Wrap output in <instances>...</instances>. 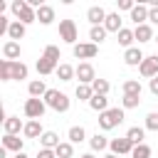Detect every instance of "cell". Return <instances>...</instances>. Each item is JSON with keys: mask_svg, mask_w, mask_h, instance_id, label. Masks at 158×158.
<instances>
[{"mask_svg": "<svg viewBox=\"0 0 158 158\" xmlns=\"http://www.w3.org/2000/svg\"><path fill=\"white\" fill-rule=\"evenodd\" d=\"M35 158H57V153H54V151H52V148H40V151H37V156H35Z\"/></svg>", "mask_w": 158, "mask_h": 158, "instance_id": "ab89813d", "label": "cell"}, {"mask_svg": "<svg viewBox=\"0 0 158 158\" xmlns=\"http://www.w3.org/2000/svg\"><path fill=\"white\" fill-rule=\"evenodd\" d=\"M72 54L77 59H94L99 54V44H94V42H77L72 47Z\"/></svg>", "mask_w": 158, "mask_h": 158, "instance_id": "52a82bcc", "label": "cell"}, {"mask_svg": "<svg viewBox=\"0 0 158 158\" xmlns=\"http://www.w3.org/2000/svg\"><path fill=\"white\" fill-rule=\"evenodd\" d=\"M141 104V96H128V94H123V99H121V106L123 109H136Z\"/></svg>", "mask_w": 158, "mask_h": 158, "instance_id": "8d00e7d4", "label": "cell"}, {"mask_svg": "<svg viewBox=\"0 0 158 158\" xmlns=\"http://www.w3.org/2000/svg\"><path fill=\"white\" fill-rule=\"evenodd\" d=\"M59 47L57 44H47L44 47V52H42V57L37 59V72L42 74V77H47V74H52V72H57V67H59Z\"/></svg>", "mask_w": 158, "mask_h": 158, "instance_id": "6da1fadb", "label": "cell"}, {"mask_svg": "<svg viewBox=\"0 0 158 158\" xmlns=\"http://www.w3.org/2000/svg\"><path fill=\"white\" fill-rule=\"evenodd\" d=\"M77 79H79V84H94V79H96L94 67H91L89 62H81V64L77 67Z\"/></svg>", "mask_w": 158, "mask_h": 158, "instance_id": "30bf717a", "label": "cell"}, {"mask_svg": "<svg viewBox=\"0 0 158 158\" xmlns=\"http://www.w3.org/2000/svg\"><path fill=\"white\" fill-rule=\"evenodd\" d=\"M2 57L10 59V62H17V59H20V42L7 40V42L2 44Z\"/></svg>", "mask_w": 158, "mask_h": 158, "instance_id": "2e32d148", "label": "cell"}, {"mask_svg": "<svg viewBox=\"0 0 158 158\" xmlns=\"http://www.w3.org/2000/svg\"><path fill=\"white\" fill-rule=\"evenodd\" d=\"M133 37L138 40V44H143V42H151L153 40V27L146 22V25H138L136 30H133Z\"/></svg>", "mask_w": 158, "mask_h": 158, "instance_id": "d6986e66", "label": "cell"}, {"mask_svg": "<svg viewBox=\"0 0 158 158\" xmlns=\"http://www.w3.org/2000/svg\"><path fill=\"white\" fill-rule=\"evenodd\" d=\"M91 89H94V94L106 96V94H109V89H111V84H109L106 79H101V77H96V79H94V84H91Z\"/></svg>", "mask_w": 158, "mask_h": 158, "instance_id": "836d02e7", "label": "cell"}, {"mask_svg": "<svg viewBox=\"0 0 158 158\" xmlns=\"http://www.w3.org/2000/svg\"><path fill=\"white\" fill-rule=\"evenodd\" d=\"M131 158H151V146H146V143H138V146H133V151H131Z\"/></svg>", "mask_w": 158, "mask_h": 158, "instance_id": "d590c367", "label": "cell"}, {"mask_svg": "<svg viewBox=\"0 0 158 158\" xmlns=\"http://www.w3.org/2000/svg\"><path fill=\"white\" fill-rule=\"evenodd\" d=\"M106 15H109V12H106L104 7H99V5H94V7H89V10H86V20L91 22V27L104 25V22H106Z\"/></svg>", "mask_w": 158, "mask_h": 158, "instance_id": "8fae6325", "label": "cell"}, {"mask_svg": "<svg viewBox=\"0 0 158 158\" xmlns=\"http://www.w3.org/2000/svg\"><path fill=\"white\" fill-rule=\"evenodd\" d=\"M121 89H123V94H128V96H141V81H138V79H126Z\"/></svg>", "mask_w": 158, "mask_h": 158, "instance_id": "f1b7e54d", "label": "cell"}, {"mask_svg": "<svg viewBox=\"0 0 158 158\" xmlns=\"http://www.w3.org/2000/svg\"><path fill=\"white\" fill-rule=\"evenodd\" d=\"M27 91H30L32 99H44V94H47L49 89H47V84H44L42 79H35V81L27 84Z\"/></svg>", "mask_w": 158, "mask_h": 158, "instance_id": "e0dca14e", "label": "cell"}, {"mask_svg": "<svg viewBox=\"0 0 158 158\" xmlns=\"http://www.w3.org/2000/svg\"><path fill=\"white\" fill-rule=\"evenodd\" d=\"M143 59H146V57H143V52H141L138 47H131V49L123 52V62H126L128 67H141Z\"/></svg>", "mask_w": 158, "mask_h": 158, "instance_id": "5bb4252c", "label": "cell"}, {"mask_svg": "<svg viewBox=\"0 0 158 158\" xmlns=\"http://www.w3.org/2000/svg\"><path fill=\"white\" fill-rule=\"evenodd\" d=\"M10 10H12V15L17 17V22H22V25L37 22V10H32V7L27 5V0H15V2L10 5Z\"/></svg>", "mask_w": 158, "mask_h": 158, "instance_id": "3957f363", "label": "cell"}, {"mask_svg": "<svg viewBox=\"0 0 158 158\" xmlns=\"http://www.w3.org/2000/svg\"><path fill=\"white\" fill-rule=\"evenodd\" d=\"M44 104H47V109H54L57 114H64V111H69V106H72L69 96H67L64 91H59V89H49V91L44 94Z\"/></svg>", "mask_w": 158, "mask_h": 158, "instance_id": "7a4b0ae2", "label": "cell"}, {"mask_svg": "<svg viewBox=\"0 0 158 158\" xmlns=\"http://www.w3.org/2000/svg\"><path fill=\"white\" fill-rule=\"evenodd\" d=\"M133 7H136V5H133L131 0H118V10H128V12H131Z\"/></svg>", "mask_w": 158, "mask_h": 158, "instance_id": "60d3db41", "label": "cell"}, {"mask_svg": "<svg viewBox=\"0 0 158 158\" xmlns=\"http://www.w3.org/2000/svg\"><path fill=\"white\" fill-rule=\"evenodd\" d=\"M27 74H30V69H27L25 62H10V77H12V81H22V79H27Z\"/></svg>", "mask_w": 158, "mask_h": 158, "instance_id": "9a60e30c", "label": "cell"}, {"mask_svg": "<svg viewBox=\"0 0 158 158\" xmlns=\"http://www.w3.org/2000/svg\"><path fill=\"white\" fill-rule=\"evenodd\" d=\"M74 94H77V99H79V101H86V104H89V101H91V96H94V89H91V84H79Z\"/></svg>", "mask_w": 158, "mask_h": 158, "instance_id": "1f68e13d", "label": "cell"}, {"mask_svg": "<svg viewBox=\"0 0 158 158\" xmlns=\"http://www.w3.org/2000/svg\"><path fill=\"white\" fill-rule=\"evenodd\" d=\"M2 128H5V136H17V133L25 128V123H22L17 116H7V118L2 121Z\"/></svg>", "mask_w": 158, "mask_h": 158, "instance_id": "7c38bea8", "label": "cell"}, {"mask_svg": "<svg viewBox=\"0 0 158 158\" xmlns=\"http://www.w3.org/2000/svg\"><path fill=\"white\" fill-rule=\"evenodd\" d=\"M0 79L2 81H12V77H10V59L0 62Z\"/></svg>", "mask_w": 158, "mask_h": 158, "instance_id": "74e56055", "label": "cell"}, {"mask_svg": "<svg viewBox=\"0 0 158 158\" xmlns=\"http://www.w3.org/2000/svg\"><path fill=\"white\" fill-rule=\"evenodd\" d=\"M156 42H158V35H156Z\"/></svg>", "mask_w": 158, "mask_h": 158, "instance_id": "7dc6e473", "label": "cell"}, {"mask_svg": "<svg viewBox=\"0 0 158 158\" xmlns=\"http://www.w3.org/2000/svg\"><path fill=\"white\" fill-rule=\"evenodd\" d=\"M104 27H106V32H116V35H118V32L123 30V27H121V15H118V12H109Z\"/></svg>", "mask_w": 158, "mask_h": 158, "instance_id": "ffe728a7", "label": "cell"}, {"mask_svg": "<svg viewBox=\"0 0 158 158\" xmlns=\"http://www.w3.org/2000/svg\"><path fill=\"white\" fill-rule=\"evenodd\" d=\"M106 35H109V32H106V27H104V25H96V27H91V30H89V40H91L94 44L104 42V40H106Z\"/></svg>", "mask_w": 158, "mask_h": 158, "instance_id": "4dcf8cb0", "label": "cell"}, {"mask_svg": "<svg viewBox=\"0 0 158 158\" xmlns=\"http://www.w3.org/2000/svg\"><path fill=\"white\" fill-rule=\"evenodd\" d=\"M109 148H111V153H116V156H131V151H133V143H131V141L123 136V138H111Z\"/></svg>", "mask_w": 158, "mask_h": 158, "instance_id": "9c48e42d", "label": "cell"}, {"mask_svg": "<svg viewBox=\"0 0 158 158\" xmlns=\"http://www.w3.org/2000/svg\"><path fill=\"white\" fill-rule=\"evenodd\" d=\"M138 72H141V77H146V79H153V77H158V54H151V57H146V59L141 62Z\"/></svg>", "mask_w": 158, "mask_h": 158, "instance_id": "ba28073f", "label": "cell"}, {"mask_svg": "<svg viewBox=\"0 0 158 158\" xmlns=\"http://www.w3.org/2000/svg\"><path fill=\"white\" fill-rule=\"evenodd\" d=\"M2 148L5 151H12V153H22L25 138H20V136H2Z\"/></svg>", "mask_w": 158, "mask_h": 158, "instance_id": "4fadbf2b", "label": "cell"}, {"mask_svg": "<svg viewBox=\"0 0 158 158\" xmlns=\"http://www.w3.org/2000/svg\"><path fill=\"white\" fill-rule=\"evenodd\" d=\"M59 40H64L67 44H77L79 40V30H77V22L74 20H59Z\"/></svg>", "mask_w": 158, "mask_h": 158, "instance_id": "5b68a950", "label": "cell"}, {"mask_svg": "<svg viewBox=\"0 0 158 158\" xmlns=\"http://www.w3.org/2000/svg\"><path fill=\"white\" fill-rule=\"evenodd\" d=\"M148 12H151V7H148V5H136V7L131 10V20L136 22V27H138V25H146Z\"/></svg>", "mask_w": 158, "mask_h": 158, "instance_id": "ac0fdd59", "label": "cell"}, {"mask_svg": "<svg viewBox=\"0 0 158 158\" xmlns=\"http://www.w3.org/2000/svg\"><path fill=\"white\" fill-rule=\"evenodd\" d=\"M79 158H96L94 153H84V156H79Z\"/></svg>", "mask_w": 158, "mask_h": 158, "instance_id": "f6af8a7d", "label": "cell"}, {"mask_svg": "<svg viewBox=\"0 0 158 158\" xmlns=\"http://www.w3.org/2000/svg\"><path fill=\"white\" fill-rule=\"evenodd\" d=\"M44 111H47V104H44V99H27L25 101V116L30 118V121H40L42 116H44Z\"/></svg>", "mask_w": 158, "mask_h": 158, "instance_id": "8992f818", "label": "cell"}, {"mask_svg": "<svg viewBox=\"0 0 158 158\" xmlns=\"http://www.w3.org/2000/svg\"><path fill=\"white\" fill-rule=\"evenodd\" d=\"M146 128L158 133V114H156V111H151V114L146 116Z\"/></svg>", "mask_w": 158, "mask_h": 158, "instance_id": "f35d334b", "label": "cell"}, {"mask_svg": "<svg viewBox=\"0 0 158 158\" xmlns=\"http://www.w3.org/2000/svg\"><path fill=\"white\" fill-rule=\"evenodd\" d=\"M148 20H151L153 25H158V7H151V12H148Z\"/></svg>", "mask_w": 158, "mask_h": 158, "instance_id": "7bdbcfd3", "label": "cell"}, {"mask_svg": "<svg viewBox=\"0 0 158 158\" xmlns=\"http://www.w3.org/2000/svg\"><path fill=\"white\" fill-rule=\"evenodd\" d=\"M25 32H27V25H22V22L12 20V22H10V30H7V37H10L12 42H17V40H22V37H25Z\"/></svg>", "mask_w": 158, "mask_h": 158, "instance_id": "44dd1931", "label": "cell"}, {"mask_svg": "<svg viewBox=\"0 0 158 158\" xmlns=\"http://www.w3.org/2000/svg\"><path fill=\"white\" fill-rule=\"evenodd\" d=\"M67 136H69V143H81V141H86V131H84V126H72Z\"/></svg>", "mask_w": 158, "mask_h": 158, "instance_id": "d6a6232c", "label": "cell"}, {"mask_svg": "<svg viewBox=\"0 0 158 158\" xmlns=\"http://www.w3.org/2000/svg\"><path fill=\"white\" fill-rule=\"evenodd\" d=\"M104 158H118V156H116V153H106Z\"/></svg>", "mask_w": 158, "mask_h": 158, "instance_id": "bcb514c9", "label": "cell"}, {"mask_svg": "<svg viewBox=\"0 0 158 158\" xmlns=\"http://www.w3.org/2000/svg\"><path fill=\"white\" fill-rule=\"evenodd\" d=\"M57 77H59L62 81H72V79L77 77V67H72V64H59V67H57Z\"/></svg>", "mask_w": 158, "mask_h": 158, "instance_id": "484cf974", "label": "cell"}, {"mask_svg": "<svg viewBox=\"0 0 158 158\" xmlns=\"http://www.w3.org/2000/svg\"><path fill=\"white\" fill-rule=\"evenodd\" d=\"M148 89H151V94H153V96H158V77H153V79L148 81Z\"/></svg>", "mask_w": 158, "mask_h": 158, "instance_id": "b9f144b4", "label": "cell"}, {"mask_svg": "<svg viewBox=\"0 0 158 158\" xmlns=\"http://www.w3.org/2000/svg\"><path fill=\"white\" fill-rule=\"evenodd\" d=\"M126 138H128L133 146H138V143H143V138H146V128H143V126H131V128L126 131Z\"/></svg>", "mask_w": 158, "mask_h": 158, "instance_id": "cb8c5ba5", "label": "cell"}, {"mask_svg": "<svg viewBox=\"0 0 158 158\" xmlns=\"http://www.w3.org/2000/svg\"><path fill=\"white\" fill-rule=\"evenodd\" d=\"M54 153H57V158H72L74 156V143H59L57 148H54Z\"/></svg>", "mask_w": 158, "mask_h": 158, "instance_id": "e575fe53", "label": "cell"}, {"mask_svg": "<svg viewBox=\"0 0 158 158\" xmlns=\"http://www.w3.org/2000/svg\"><path fill=\"white\" fill-rule=\"evenodd\" d=\"M123 118H126L123 109H118V106L106 109L104 114H99V128H101V131H111V128H116V126H118Z\"/></svg>", "mask_w": 158, "mask_h": 158, "instance_id": "277c9868", "label": "cell"}, {"mask_svg": "<svg viewBox=\"0 0 158 158\" xmlns=\"http://www.w3.org/2000/svg\"><path fill=\"white\" fill-rule=\"evenodd\" d=\"M15 158H30V156H27V153L22 151V153H15Z\"/></svg>", "mask_w": 158, "mask_h": 158, "instance_id": "ee69618b", "label": "cell"}, {"mask_svg": "<svg viewBox=\"0 0 158 158\" xmlns=\"http://www.w3.org/2000/svg\"><path fill=\"white\" fill-rule=\"evenodd\" d=\"M89 106H91L96 114H104V111L109 109V99H106V96H101V94H94V96H91V101H89Z\"/></svg>", "mask_w": 158, "mask_h": 158, "instance_id": "4316f807", "label": "cell"}, {"mask_svg": "<svg viewBox=\"0 0 158 158\" xmlns=\"http://www.w3.org/2000/svg\"><path fill=\"white\" fill-rule=\"evenodd\" d=\"M109 138L106 136H101V133H94L91 138H89V146H91V151H104V148H109Z\"/></svg>", "mask_w": 158, "mask_h": 158, "instance_id": "f546056e", "label": "cell"}, {"mask_svg": "<svg viewBox=\"0 0 158 158\" xmlns=\"http://www.w3.org/2000/svg\"><path fill=\"white\" fill-rule=\"evenodd\" d=\"M40 143H42V148H52V151H54L62 141H59V136H57L54 131H44V133H42V138H40Z\"/></svg>", "mask_w": 158, "mask_h": 158, "instance_id": "d4e9b609", "label": "cell"}, {"mask_svg": "<svg viewBox=\"0 0 158 158\" xmlns=\"http://www.w3.org/2000/svg\"><path fill=\"white\" fill-rule=\"evenodd\" d=\"M22 133H25V138H42V123L40 121H27L25 123V128H22Z\"/></svg>", "mask_w": 158, "mask_h": 158, "instance_id": "7402d4cb", "label": "cell"}, {"mask_svg": "<svg viewBox=\"0 0 158 158\" xmlns=\"http://www.w3.org/2000/svg\"><path fill=\"white\" fill-rule=\"evenodd\" d=\"M116 40H118V44H121V47H126V49H131V44H133V40H136V37H133V30H128V27H123V30H121V32L116 35Z\"/></svg>", "mask_w": 158, "mask_h": 158, "instance_id": "83f0119b", "label": "cell"}, {"mask_svg": "<svg viewBox=\"0 0 158 158\" xmlns=\"http://www.w3.org/2000/svg\"><path fill=\"white\" fill-rule=\"evenodd\" d=\"M37 22H40V25H52V22H54V7L42 5V7L37 10Z\"/></svg>", "mask_w": 158, "mask_h": 158, "instance_id": "603a6c76", "label": "cell"}]
</instances>
